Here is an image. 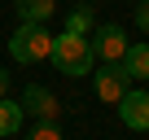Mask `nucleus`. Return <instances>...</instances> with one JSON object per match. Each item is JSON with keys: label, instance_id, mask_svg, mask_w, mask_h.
<instances>
[{"label": "nucleus", "instance_id": "9", "mask_svg": "<svg viewBox=\"0 0 149 140\" xmlns=\"http://www.w3.org/2000/svg\"><path fill=\"white\" fill-rule=\"evenodd\" d=\"M22 118H26L22 101H9V96H0V136H13V131L22 127Z\"/></svg>", "mask_w": 149, "mask_h": 140}, {"label": "nucleus", "instance_id": "10", "mask_svg": "<svg viewBox=\"0 0 149 140\" xmlns=\"http://www.w3.org/2000/svg\"><path fill=\"white\" fill-rule=\"evenodd\" d=\"M66 31H74V35H92V31H97L92 5H79V9H70V13H66Z\"/></svg>", "mask_w": 149, "mask_h": 140}, {"label": "nucleus", "instance_id": "7", "mask_svg": "<svg viewBox=\"0 0 149 140\" xmlns=\"http://www.w3.org/2000/svg\"><path fill=\"white\" fill-rule=\"evenodd\" d=\"M123 66H127L132 83H136V79H140V83H149V44H145V40H140V44H127Z\"/></svg>", "mask_w": 149, "mask_h": 140}, {"label": "nucleus", "instance_id": "2", "mask_svg": "<svg viewBox=\"0 0 149 140\" xmlns=\"http://www.w3.org/2000/svg\"><path fill=\"white\" fill-rule=\"evenodd\" d=\"M53 53V35L40 26V22H22L13 35H9V57L22 61V66H35Z\"/></svg>", "mask_w": 149, "mask_h": 140}, {"label": "nucleus", "instance_id": "3", "mask_svg": "<svg viewBox=\"0 0 149 140\" xmlns=\"http://www.w3.org/2000/svg\"><path fill=\"white\" fill-rule=\"evenodd\" d=\"M92 88L105 105H118L127 92H132V75H127V66L123 61H101V70L92 75Z\"/></svg>", "mask_w": 149, "mask_h": 140}, {"label": "nucleus", "instance_id": "13", "mask_svg": "<svg viewBox=\"0 0 149 140\" xmlns=\"http://www.w3.org/2000/svg\"><path fill=\"white\" fill-rule=\"evenodd\" d=\"M5 88H9V75H5V70H0V96H5Z\"/></svg>", "mask_w": 149, "mask_h": 140}, {"label": "nucleus", "instance_id": "11", "mask_svg": "<svg viewBox=\"0 0 149 140\" xmlns=\"http://www.w3.org/2000/svg\"><path fill=\"white\" fill-rule=\"evenodd\" d=\"M26 140H61V127H57V123H35Z\"/></svg>", "mask_w": 149, "mask_h": 140}, {"label": "nucleus", "instance_id": "5", "mask_svg": "<svg viewBox=\"0 0 149 140\" xmlns=\"http://www.w3.org/2000/svg\"><path fill=\"white\" fill-rule=\"evenodd\" d=\"M22 110H26L35 123H57V114H61L57 96H53L48 88H40V83H31V88L22 92Z\"/></svg>", "mask_w": 149, "mask_h": 140}, {"label": "nucleus", "instance_id": "4", "mask_svg": "<svg viewBox=\"0 0 149 140\" xmlns=\"http://www.w3.org/2000/svg\"><path fill=\"white\" fill-rule=\"evenodd\" d=\"M123 53H127V35H123V26H97L92 31V57L97 61H123Z\"/></svg>", "mask_w": 149, "mask_h": 140}, {"label": "nucleus", "instance_id": "12", "mask_svg": "<svg viewBox=\"0 0 149 140\" xmlns=\"http://www.w3.org/2000/svg\"><path fill=\"white\" fill-rule=\"evenodd\" d=\"M136 26L149 35V0H140V5H136Z\"/></svg>", "mask_w": 149, "mask_h": 140}, {"label": "nucleus", "instance_id": "6", "mask_svg": "<svg viewBox=\"0 0 149 140\" xmlns=\"http://www.w3.org/2000/svg\"><path fill=\"white\" fill-rule=\"evenodd\" d=\"M118 118H123V127H132V131H149V92H127L123 101H118Z\"/></svg>", "mask_w": 149, "mask_h": 140}, {"label": "nucleus", "instance_id": "8", "mask_svg": "<svg viewBox=\"0 0 149 140\" xmlns=\"http://www.w3.org/2000/svg\"><path fill=\"white\" fill-rule=\"evenodd\" d=\"M13 5H18V13H22V22H48L53 13H57V5H53V0H13Z\"/></svg>", "mask_w": 149, "mask_h": 140}, {"label": "nucleus", "instance_id": "1", "mask_svg": "<svg viewBox=\"0 0 149 140\" xmlns=\"http://www.w3.org/2000/svg\"><path fill=\"white\" fill-rule=\"evenodd\" d=\"M48 61L61 70V75H70V79H79V75H92V40L88 35H74V31H61V35H53V53H48Z\"/></svg>", "mask_w": 149, "mask_h": 140}]
</instances>
